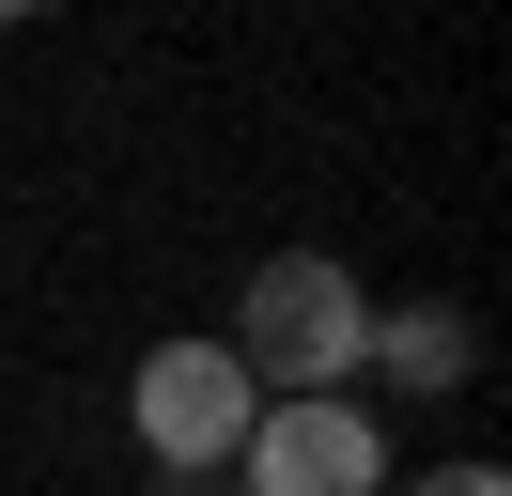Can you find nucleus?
Segmentation results:
<instances>
[{
    "instance_id": "obj_3",
    "label": "nucleus",
    "mask_w": 512,
    "mask_h": 496,
    "mask_svg": "<svg viewBox=\"0 0 512 496\" xmlns=\"http://www.w3.org/2000/svg\"><path fill=\"white\" fill-rule=\"evenodd\" d=\"M233 496H388V419L373 403H264L249 450H233Z\"/></svg>"
},
{
    "instance_id": "obj_4",
    "label": "nucleus",
    "mask_w": 512,
    "mask_h": 496,
    "mask_svg": "<svg viewBox=\"0 0 512 496\" xmlns=\"http://www.w3.org/2000/svg\"><path fill=\"white\" fill-rule=\"evenodd\" d=\"M357 372H388V388H481V326L450 295H404V310H373V341H357Z\"/></svg>"
},
{
    "instance_id": "obj_5",
    "label": "nucleus",
    "mask_w": 512,
    "mask_h": 496,
    "mask_svg": "<svg viewBox=\"0 0 512 496\" xmlns=\"http://www.w3.org/2000/svg\"><path fill=\"white\" fill-rule=\"evenodd\" d=\"M388 496H512V481H497L481 450H450V465H419V481H388Z\"/></svg>"
},
{
    "instance_id": "obj_2",
    "label": "nucleus",
    "mask_w": 512,
    "mask_h": 496,
    "mask_svg": "<svg viewBox=\"0 0 512 496\" xmlns=\"http://www.w3.org/2000/svg\"><path fill=\"white\" fill-rule=\"evenodd\" d=\"M249 419H264V388L233 372V341H156V357L125 372V434L171 465V481H233Z\"/></svg>"
},
{
    "instance_id": "obj_1",
    "label": "nucleus",
    "mask_w": 512,
    "mask_h": 496,
    "mask_svg": "<svg viewBox=\"0 0 512 496\" xmlns=\"http://www.w3.org/2000/svg\"><path fill=\"white\" fill-rule=\"evenodd\" d=\"M233 372H249L264 403H342L357 388V341H373V295H357L342 248H280V264H249V295H233Z\"/></svg>"
},
{
    "instance_id": "obj_6",
    "label": "nucleus",
    "mask_w": 512,
    "mask_h": 496,
    "mask_svg": "<svg viewBox=\"0 0 512 496\" xmlns=\"http://www.w3.org/2000/svg\"><path fill=\"white\" fill-rule=\"evenodd\" d=\"M202 496H233V481H202Z\"/></svg>"
}]
</instances>
